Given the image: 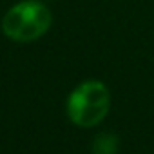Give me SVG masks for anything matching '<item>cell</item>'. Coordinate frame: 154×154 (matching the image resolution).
I'll list each match as a JSON object with an SVG mask.
<instances>
[{
  "instance_id": "1",
  "label": "cell",
  "mask_w": 154,
  "mask_h": 154,
  "mask_svg": "<svg viewBox=\"0 0 154 154\" xmlns=\"http://www.w3.org/2000/svg\"><path fill=\"white\" fill-rule=\"evenodd\" d=\"M53 15L38 0L15 4L2 18V33L15 42H33L47 33Z\"/></svg>"
},
{
  "instance_id": "2",
  "label": "cell",
  "mask_w": 154,
  "mask_h": 154,
  "mask_svg": "<svg viewBox=\"0 0 154 154\" xmlns=\"http://www.w3.org/2000/svg\"><path fill=\"white\" fill-rule=\"evenodd\" d=\"M111 94L109 89L98 80H87L80 84L67 100V114L78 127H94L109 112Z\"/></svg>"
},
{
  "instance_id": "3",
  "label": "cell",
  "mask_w": 154,
  "mask_h": 154,
  "mask_svg": "<svg viewBox=\"0 0 154 154\" xmlns=\"http://www.w3.org/2000/svg\"><path fill=\"white\" fill-rule=\"evenodd\" d=\"M118 140L114 134H98L93 141V154H116Z\"/></svg>"
}]
</instances>
